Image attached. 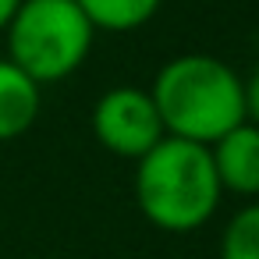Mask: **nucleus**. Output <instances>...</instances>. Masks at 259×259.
Segmentation results:
<instances>
[{
  "label": "nucleus",
  "instance_id": "obj_9",
  "mask_svg": "<svg viewBox=\"0 0 259 259\" xmlns=\"http://www.w3.org/2000/svg\"><path fill=\"white\" fill-rule=\"evenodd\" d=\"M245 117L252 124H259V68L252 71V78L245 82Z\"/></svg>",
  "mask_w": 259,
  "mask_h": 259
},
{
  "label": "nucleus",
  "instance_id": "obj_6",
  "mask_svg": "<svg viewBox=\"0 0 259 259\" xmlns=\"http://www.w3.org/2000/svg\"><path fill=\"white\" fill-rule=\"evenodd\" d=\"M39 89L43 85H36L15 61L0 57V142H11L36 124L43 103Z\"/></svg>",
  "mask_w": 259,
  "mask_h": 259
},
{
  "label": "nucleus",
  "instance_id": "obj_3",
  "mask_svg": "<svg viewBox=\"0 0 259 259\" xmlns=\"http://www.w3.org/2000/svg\"><path fill=\"white\" fill-rule=\"evenodd\" d=\"M8 32V61H15L36 85L75 75L96 39L78 0H22Z\"/></svg>",
  "mask_w": 259,
  "mask_h": 259
},
{
  "label": "nucleus",
  "instance_id": "obj_7",
  "mask_svg": "<svg viewBox=\"0 0 259 259\" xmlns=\"http://www.w3.org/2000/svg\"><path fill=\"white\" fill-rule=\"evenodd\" d=\"M163 0H78L96 32H135L149 25Z\"/></svg>",
  "mask_w": 259,
  "mask_h": 259
},
{
  "label": "nucleus",
  "instance_id": "obj_2",
  "mask_svg": "<svg viewBox=\"0 0 259 259\" xmlns=\"http://www.w3.org/2000/svg\"><path fill=\"white\" fill-rule=\"evenodd\" d=\"M220 195L224 188L209 146L167 135L142 160H135V202L160 231H199L217 213Z\"/></svg>",
  "mask_w": 259,
  "mask_h": 259
},
{
  "label": "nucleus",
  "instance_id": "obj_5",
  "mask_svg": "<svg viewBox=\"0 0 259 259\" xmlns=\"http://www.w3.org/2000/svg\"><path fill=\"white\" fill-rule=\"evenodd\" d=\"M209 153L224 192H234L245 199L259 195V124L241 121L224 139H217Z\"/></svg>",
  "mask_w": 259,
  "mask_h": 259
},
{
  "label": "nucleus",
  "instance_id": "obj_1",
  "mask_svg": "<svg viewBox=\"0 0 259 259\" xmlns=\"http://www.w3.org/2000/svg\"><path fill=\"white\" fill-rule=\"evenodd\" d=\"M153 103L167 135L213 146L245 117V78L213 54H181L167 61L153 85Z\"/></svg>",
  "mask_w": 259,
  "mask_h": 259
},
{
  "label": "nucleus",
  "instance_id": "obj_8",
  "mask_svg": "<svg viewBox=\"0 0 259 259\" xmlns=\"http://www.w3.org/2000/svg\"><path fill=\"white\" fill-rule=\"evenodd\" d=\"M220 259H259V199L227 220L220 234Z\"/></svg>",
  "mask_w": 259,
  "mask_h": 259
},
{
  "label": "nucleus",
  "instance_id": "obj_4",
  "mask_svg": "<svg viewBox=\"0 0 259 259\" xmlns=\"http://www.w3.org/2000/svg\"><path fill=\"white\" fill-rule=\"evenodd\" d=\"M93 135L103 149L124 160H142L156 142L167 139L153 93L142 85H114L93 107Z\"/></svg>",
  "mask_w": 259,
  "mask_h": 259
},
{
  "label": "nucleus",
  "instance_id": "obj_10",
  "mask_svg": "<svg viewBox=\"0 0 259 259\" xmlns=\"http://www.w3.org/2000/svg\"><path fill=\"white\" fill-rule=\"evenodd\" d=\"M18 8H22V0H0V32L11 25V18H15Z\"/></svg>",
  "mask_w": 259,
  "mask_h": 259
}]
</instances>
